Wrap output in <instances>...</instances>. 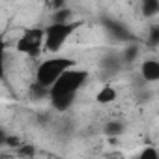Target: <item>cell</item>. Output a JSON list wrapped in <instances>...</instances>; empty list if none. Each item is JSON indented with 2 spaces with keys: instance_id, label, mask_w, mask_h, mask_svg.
I'll list each match as a JSON object with an SVG mask.
<instances>
[{
  "instance_id": "obj_1",
  "label": "cell",
  "mask_w": 159,
  "mask_h": 159,
  "mask_svg": "<svg viewBox=\"0 0 159 159\" xmlns=\"http://www.w3.org/2000/svg\"><path fill=\"white\" fill-rule=\"evenodd\" d=\"M88 79V71L77 66L67 67L56 81L49 86V99L56 111H67L77 96V92L83 88Z\"/></svg>"
},
{
  "instance_id": "obj_2",
  "label": "cell",
  "mask_w": 159,
  "mask_h": 159,
  "mask_svg": "<svg viewBox=\"0 0 159 159\" xmlns=\"http://www.w3.org/2000/svg\"><path fill=\"white\" fill-rule=\"evenodd\" d=\"M71 66H77L75 60L71 58H64V56H52V58H47L43 60L39 66H38V71H36V83L49 88L56 79Z\"/></svg>"
},
{
  "instance_id": "obj_3",
  "label": "cell",
  "mask_w": 159,
  "mask_h": 159,
  "mask_svg": "<svg viewBox=\"0 0 159 159\" xmlns=\"http://www.w3.org/2000/svg\"><path fill=\"white\" fill-rule=\"evenodd\" d=\"M75 28H77V25H73L69 21H56V23L49 25L43 30V47L49 52H58L66 45L67 38L73 34Z\"/></svg>"
},
{
  "instance_id": "obj_4",
  "label": "cell",
  "mask_w": 159,
  "mask_h": 159,
  "mask_svg": "<svg viewBox=\"0 0 159 159\" xmlns=\"http://www.w3.org/2000/svg\"><path fill=\"white\" fill-rule=\"evenodd\" d=\"M43 49V30L41 28H28L17 39L15 51L26 56H38Z\"/></svg>"
},
{
  "instance_id": "obj_5",
  "label": "cell",
  "mask_w": 159,
  "mask_h": 159,
  "mask_svg": "<svg viewBox=\"0 0 159 159\" xmlns=\"http://www.w3.org/2000/svg\"><path fill=\"white\" fill-rule=\"evenodd\" d=\"M140 75L146 83H157L159 81V62L153 58L144 60L140 66Z\"/></svg>"
},
{
  "instance_id": "obj_6",
  "label": "cell",
  "mask_w": 159,
  "mask_h": 159,
  "mask_svg": "<svg viewBox=\"0 0 159 159\" xmlns=\"http://www.w3.org/2000/svg\"><path fill=\"white\" fill-rule=\"evenodd\" d=\"M116 98H118V92H116V88H114V86H111V84L101 86V88L98 90V94H96V101H98L99 105L114 103V101H116Z\"/></svg>"
},
{
  "instance_id": "obj_7",
  "label": "cell",
  "mask_w": 159,
  "mask_h": 159,
  "mask_svg": "<svg viewBox=\"0 0 159 159\" xmlns=\"http://www.w3.org/2000/svg\"><path fill=\"white\" fill-rule=\"evenodd\" d=\"M142 11L146 17H153L159 11V0H142Z\"/></svg>"
},
{
  "instance_id": "obj_8",
  "label": "cell",
  "mask_w": 159,
  "mask_h": 159,
  "mask_svg": "<svg viewBox=\"0 0 159 159\" xmlns=\"http://www.w3.org/2000/svg\"><path fill=\"white\" fill-rule=\"evenodd\" d=\"M6 41L0 38V79H4L6 75Z\"/></svg>"
},
{
  "instance_id": "obj_9",
  "label": "cell",
  "mask_w": 159,
  "mask_h": 159,
  "mask_svg": "<svg viewBox=\"0 0 159 159\" xmlns=\"http://www.w3.org/2000/svg\"><path fill=\"white\" fill-rule=\"evenodd\" d=\"M140 157H142V159H159V152H157L153 146H148V148L142 150Z\"/></svg>"
},
{
  "instance_id": "obj_10",
  "label": "cell",
  "mask_w": 159,
  "mask_h": 159,
  "mask_svg": "<svg viewBox=\"0 0 159 159\" xmlns=\"http://www.w3.org/2000/svg\"><path fill=\"white\" fill-rule=\"evenodd\" d=\"M17 153H19V155H34V153H36V150H34L32 146H21Z\"/></svg>"
},
{
  "instance_id": "obj_11",
  "label": "cell",
  "mask_w": 159,
  "mask_h": 159,
  "mask_svg": "<svg viewBox=\"0 0 159 159\" xmlns=\"http://www.w3.org/2000/svg\"><path fill=\"white\" fill-rule=\"evenodd\" d=\"M2 140H4V135H2V133H0V142H2Z\"/></svg>"
}]
</instances>
